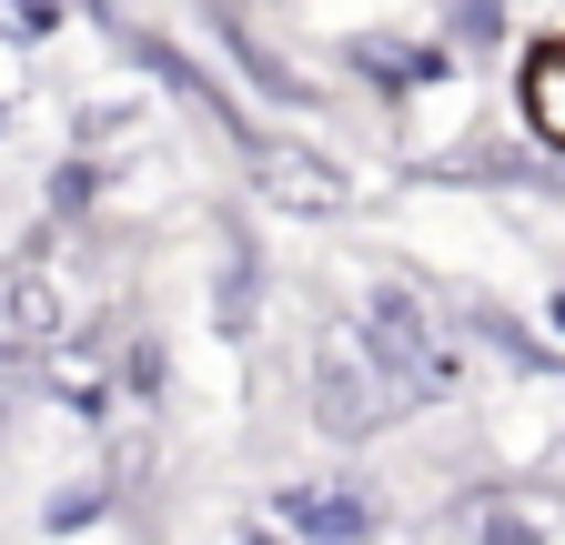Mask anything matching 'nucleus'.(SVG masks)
<instances>
[{
	"label": "nucleus",
	"instance_id": "nucleus-1",
	"mask_svg": "<svg viewBox=\"0 0 565 545\" xmlns=\"http://www.w3.org/2000/svg\"><path fill=\"white\" fill-rule=\"evenodd\" d=\"M515 101H525V131H535V142L565 152V41H535V51H525Z\"/></svg>",
	"mask_w": 565,
	"mask_h": 545
}]
</instances>
